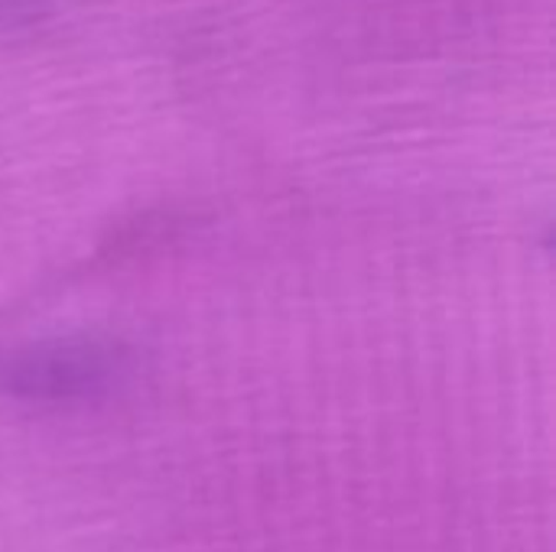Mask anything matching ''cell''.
Here are the masks:
<instances>
[{
  "label": "cell",
  "instance_id": "6da1fadb",
  "mask_svg": "<svg viewBox=\"0 0 556 552\" xmlns=\"http://www.w3.org/2000/svg\"><path fill=\"white\" fill-rule=\"evenodd\" d=\"M130 351L108 335H55L0 355V397L26 407L94 403L127 377Z\"/></svg>",
  "mask_w": 556,
  "mask_h": 552
},
{
  "label": "cell",
  "instance_id": "7a4b0ae2",
  "mask_svg": "<svg viewBox=\"0 0 556 552\" xmlns=\"http://www.w3.org/2000/svg\"><path fill=\"white\" fill-rule=\"evenodd\" d=\"M55 3L59 0H0V33L46 20L55 10Z\"/></svg>",
  "mask_w": 556,
  "mask_h": 552
}]
</instances>
